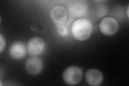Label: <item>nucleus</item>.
<instances>
[{
  "label": "nucleus",
  "instance_id": "obj_1",
  "mask_svg": "<svg viewBox=\"0 0 129 86\" xmlns=\"http://www.w3.org/2000/svg\"><path fill=\"white\" fill-rule=\"evenodd\" d=\"M93 26L89 19L81 18L76 19L73 23L71 32L74 38L79 41L88 39L91 36Z\"/></svg>",
  "mask_w": 129,
  "mask_h": 86
},
{
  "label": "nucleus",
  "instance_id": "obj_3",
  "mask_svg": "<svg viewBox=\"0 0 129 86\" xmlns=\"http://www.w3.org/2000/svg\"><path fill=\"white\" fill-rule=\"evenodd\" d=\"M101 32L106 36H112L116 33L118 29L117 20L114 18L108 17L103 18L99 24Z\"/></svg>",
  "mask_w": 129,
  "mask_h": 86
},
{
  "label": "nucleus",
  "instance_id": "obj_10",
  "mask_svg": "<svg viewBox=\"0 0 129 86\" xmlns=\"http://www.w3.org/2000/svg\"><path fill=\"white\" fill-rule=\"evenodd\" d=\"M58 33L62 37L67 36L70 33V28L65 24L57 26Z\"/></svg>",
  "mask_w": 129,
  "mask_h": 86
},
{
  "label": "nucleus",
  "instance_id": "obj_2",
  "mask_svg": "<svg viewBox=\"0 0 129 86\" xmlns=\"http://www.w3.org/2000/svg\"><path fill=\"white\" fill-rule=\"evenodd\" d=\"M63 80L68 85H75L79 83L82 78V71L77 66L67 67L63 72Z\"/></svg>",
  "mask_w": 129,
  "mask_h": 86
},
{
  "label": "nucleus",
  "instance_id": "obj_8",
  "mask_svg": "<svg viewBox=\"0 0 129 86\" xmlns=\"http://www.w3.org/2000/svg\"><path fill=\"white\" fill-rule=\"evenodd\" d=\"M85 79L88 84L98 86L102 83L103 75L100 71L96 69H89L85 74Z\"/></svg>",
  "mask_w": 129,
  "mask_h": 86
},
{
  "label": "nucleus",
  "instance_id": "obj_5",
  "mask_svg": "<svg viewBox=\"0 0 129 86\" xmlns=\"http://www.w3.org/2000/svg\"><path fill=\"white\" fill-rule=\"evenodd\" d=\"M45 46V41L40 37H34L27 42L26 48L29 54L32 56L41 54Z\"/></svg>",
  "mask_w": 129,
  "mask_h": 86
},
{
  "label": "nucleus",
  "instance_id": "obj_9",
  "mask_svg": "<svg viewBox=\"0 0 129 86\" xmlns=\"http://www.w3.org/2000/svg\"><path fill=\"white\" fill-rule=\"evenodd\" d=\"M68 8L71 13L76 17L84 15L87 11V7L85 4L79 2H75L71 4Z\"/></svg>",
  "mask_w": 129,
  "mask_h": 86
},
{
  "label": "nucleus",
  "instance_id": "obj_11",
  "mask_svg": "<svg viewBox=\"0 0 129 86\" xmlns=\"http://www.w3.org/2000/svg\"><path fill=\"white\" fill-rule=\"evenodd\" d=\"M0 53H2L6 47V40L2 34L0 35Z\"/></svg>",
  "mask_w": 129,
  "mask_h": 86
},
{
  "label": "nucleus",
  "instance_id": "obj_4",
  "mask_svg": "<svg viewBox=\"0 0 129 86\" xmlns=\"http://www.w3.org/2000/svg\"><path fill=\"white\" fill-rule=\"evenodd\" d=\"M51 17L56 26L65 24L69 18V13L63 6H56L51 11Z\"/></svg>",
  "mask_w": 129,
  "mask_h": 86
},
{
  "label": "nucleus",
  "instance_id": "obj_6",
  "mask_svg": "<svg viewBox=\"0 0 129 86\" xmlns=\"http://www.w3.org/2000/svg\"><path fill=\"white\" fill-rule=\"evenodd\" d=\"M42 60L37 56L29 57L25 62V67L27 71L32 75H38L42 72L43 69Z\"/></svg>",
  "mask_w": 129,
  "mask_h": 86
},
{
  "label": "nucleus",
  "instance_id": "obj_7",
  "mask_svg": "<svg viewBox=\"0 0 129 86\" xmlns=\"http://www.w3.org/2000/svg\"><path fill=\"white\" fill-rule=\"evenodd\" d=\"M26 50L25 44L20 41H17L11 45L9 50V54L13 59L20 60L25 56Z\"/></svg>",
  "mask_w": 129,
  "mask_h": 86
},
{
  "label": "nucleus",
  "instance_id": "obj_12",
  "mask_svg": "<svg viewBox=\"0 0 129 86\" xmlns=\"http://www.w3.org/2000/svg\"><path fill=\"white\" fill-rule=\"evenodd\" d=\"M128 7H127V17H128Z\"/></svg>",
  "mask_w": 129,
  "mask_h": 86
}]
</instances>
